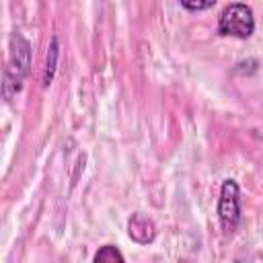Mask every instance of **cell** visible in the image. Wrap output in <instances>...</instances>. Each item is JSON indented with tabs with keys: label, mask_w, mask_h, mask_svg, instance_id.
<instances>
[{
	"label": "cell",
	"mask_w": 263,
	"mask_h": 263,
	"mask_svg": "<svg viewBox=\"0 0 263 263\" xmlns=\"http://www.w3.org/2000/svg\"><path fill=\"white\" fill-rule=\"evenodd\" d=\"M29 72H31V43L21 33H12L8 62L4 68V84H2L6 101H10L23 88V82L29 76Z\"/></svg>",
	"instance_id": "obj_1"
},
{
	"label": "cell",
	"mask_w": 263,
	"mask_h": 263,
	"mask_svg": "<svg viewBox=\"0 0 263 263\" xmlns=\"http://www.w3.org/2000/svg\"><path fill=\"white\" fill-rule=\"evenodd\" d=\"M179 2H181V6H183L185 10H189V12H201V10L212 8L218 0H179Z\"/></svg>",
	"instance_id": "obj_7"
},
{
	"label": "cell",
	"mask_w": 263,
	"mask_h": 263,
	"mask_svg": "<svg viewBox=\"0 0 263 263\" xmlns=\"http://www.w3.org/2000/svg\"><path fill=\"white\" fill-rule=\"evenodd\" d=\"M127 234H129V238L134 242L148 245V242H152L156 238V226L148 216L138 212V214H132V218L127 222Z\"/></svg>",
	"instance_id": "obj_4"
},
{
	"label": "cell",
	"mask_w": 263,
	"mask_h": 263,
	"mask_svg": "<svg viewBox=\"0 0 263 263\" xmlns=\"http://www.w3.org/2000/svg\"><path fill=\"white\" fill-rule=\"evenodd\" d=\"M218 218L226 232H232L240 222V189L234 179H226L220 189Z\"/></svg>",
	"instance_id": "obj_3"
},
{
	"label": "cell",
	"mask_w": 263,
	"mask_h": 263,
	"mask_svg": "<svg viewBox=\"0 0 263 263\" xmlns=\"http://www.w3.org/2000/svg\"><path fill=\"white\" fill-rule=\"evenodd\" d=\"M58 58H60V41L53 35L51 43H49V51H47V64H45V72H43V86H49L58 68Z\"/></svg>",
	"instance_id": "obj_5"
},
{
	"label": "cell",
	"mask_w": 263,
	"mask_h": 263,
	"mask_svg": "<svg viewBox=\"0 0 263 263\" xmlns=\"http://www.w3.org/2000/svg\"><path fill=\"white\" fill-rule=\"evenodd\" d=\"M92 261H95V263H115V261H117V263H123L125 257L119 253L117 247H113V245H105V247H101V249L95 253Z\"/></svg>",
	"instance_id": "obj_6"
},
{
	"label": "cell",
	"mask_w": 263,
	"mask_h": 263,
	"mask_svg": "<svg viewBox=\"0 0 263 263\" xmlns=\"http://www.w3.org/2000/svg\"><path fill=\"white\" fill-rule=\"evenodd\" d=\"M218 33L224 37L249 39L255 33V14L253 8L245 2L228 4L218 18Z\"/></svg>",
	"instance_id": "obj_2"
}]
</instances>
